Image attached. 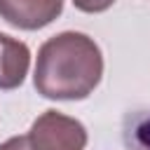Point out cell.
<instances>
[{"instance_id": "obj_1", "label": "cell", "mask_w": 150, "mask_h": 150, "mask_svg": "<svg viewBox=\"0 0 150 150\" xmlns=\"http://www.w3.org/2000/svg\"><path fill=\"white\" fill-rule=\"evenodd\" d=\"M101 75L103 54L98 45L84 33L66 30L40 47L33 82L45 98L80 101L96 89Z\"/></svg>"}, {"instance_id": "obj_2", "label": "cell", "mask_w": 150, "mask_h": 150, "mask_svg": "<svg viewBox=\"0 0 150 150\" xmlns=\"http://www.w3.org/2000/svg\"><path fill=\"white\" fill-rule=\"evenodd\" d=\"M28 143L33 150H84L87 129L75 117L59 110H47L33 122Z\"/></svg>"}, {"instance_id": "obj_3", "label": "cell", "mask_w": 150, "mask_h": 150, "mask_svg": "<svg viewBox=\"0 0 150 150\" xmlns=\"http://www.w3.org/2000/svg\"><path fill=\"white\" fill-rule=\"evenodd\" d=\"M63 12V0H0V16L21 30H38Z\"/></svg>"}, {"instance_id": "obj_4", "label": "cell", "mask_w": 150, "mask_h": 150, "mask_svg": "<svg viewBox=\"0 0 150 150\" xmlns=\"http://www.w3.org/2000/svg\"><path fill=\"white\" fill-rule=\"evenodd\" d=\"M30 66V49L26 42L0 33V89H16Z\"/></svg>"}, {"instance_id": "obj_5", "label": "cell", "mask_w": 150, "mask_h": 150, "mask_svg": "<svg viewBox=\"0 0 150 150\" xmlns=\"http://www.w3.org/2000/svg\"><path fill=\"white\" fill-rule=\"evenodd\" d=\"M124 143L129 150H150V112H141L127 120Z\"/></svg>"}, {"instance_id": "obj_6", "label": "cell", "mask_w": 150, "mask_h": 150, "mask_svg": "<svg viewBox=\"0 0 150 150\" xmlns=\"http://www.w3.org/2000/svg\"><path fill=\"white\" fill-rule=\"evenodd\" d=\"M115 0H73V5L87 14H96V12H105Z\"/></svg>"}, {"instance_id": "obj_7", "label": "cell", "mask_w": 150, "mask_h": 150, "mask_svg": "<svg viewBox=\"0 0 150 150\" xmlns=\"http://www.w3.org/2000/svg\"><path fill=\"white\" fill-rule=\"evenodd\" d=\"M0 150H33L28 143V136H14L5 143H0Z\"/></svg>"}]
</instances>
